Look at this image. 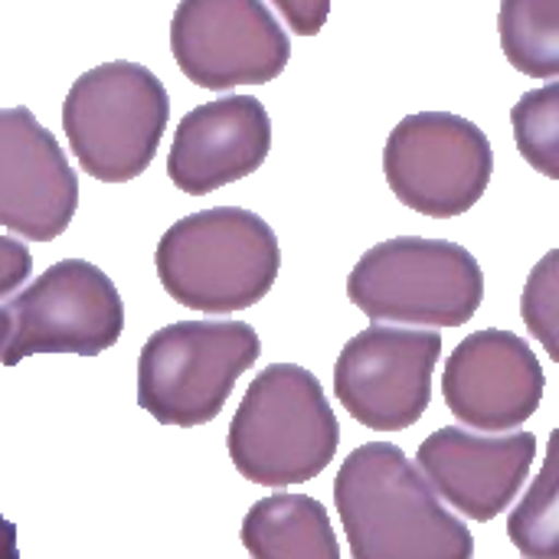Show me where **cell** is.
<instances>
[{
  "instance_id": "cell-19",
  "label": "cell",
  "mask_w": 559,
  "mask_h": 559,
  "mask_svg": "<svg viewBox=\"0 0 559 559\" xmlns=\"http://www.w3.org/2000/svg\"><path fill=\"white\" fill-rule=\"evenodd\" d=\"M524 321L531 328V334L547 347V354L559 360L557 347V252H547L544 262L534 269V275L527 278L524 288V301H521Z\"/></svg>"
},
{
  "instance_id": "cell-23",
  "label": "cell",
  "mask_w": 559,
  "mask_h": 559,
  "mask_svg": "<svg viewBox=\"0 0 559 559\" xmlns=\"http://www.w3.org/2000/svg\"><path fill=\"white\" fill-rule=\"evenodd\" d=\"M7 328H10V318H7V308H0V347L7 341Z\"/></svg>"
},
{
  "instance_id": "cell-16",
  "label": "cell",
  "mask_w": 559,
  "mask_h": 559,
  "mask_svg": "<svg viewBox=\"0 0 559 559\" xmlns=\"http://www.w3.org/2000/svg\"><path fill=\"white\" fill-rule=\"evenodd\" d=\"M501 49L508 62L534 79L559 75V0H501Z\"/></svg>"
},
{
  "instance_id": "cell-10",
  "label": "cell",
  "mask_w": 559,
  "mask_h": 559,
  "mask_svg": "<svg viewBox=\"0 0 559 559\" xmlns=\"http://www.w3.org/2000/svg\"><path fill=\"white\" fill-rule=\"evenodd\" d=\"M439 357V331H406L377 321L344 344L334 364V396L367 429H409L429 409Z\"/></svg>"
},
{
  "instance_id": "cell-9",
  "label": "cell",
  "mask_w": 559,
  "mask_h": 559,
  "mask_svg": "<svg viewBox=\"0 0 559 559\" xmlns=\"http://www.w3.org/2000/svg\"><path fill=\"white\" fill-rule=\"evenodd\" d=\"M170 52L193 85L219 92L278 79L292 39L262 0H180Z\"/></svg>"
},
{
  "instance_id": "cell-3",
  "label": "cell",
  "mask_w": 559,
  "mask_h": 559,
  "mask_svg": "<svg viewBox=\"0 0 559 559\" xmlns=\"http://www.w3.org/2000/svg\"><path fill=\"white\" fill-rule=\"evenodd\" d=\"M341 426L318 377L298 364L265 367L229 423L236 472L262 488L314 481L337 455Z\"/></svg>"
},
{
  "instance_id": "cell-20",
  "label": "cell",
  "mask_w": 559,
  "mask_h": 559,
  "mask_svg": "<svg viewBox=\"0 0 559 559\" xmlns=\"http://www.w3.org/2000/svg\"><path fill=\"white\" fill-rule=\"evenodd\" d=\"M33 272V255L29 249L13 239V236H0V298H10Z\"/></svg>"
},
{
  "instance_id": "cell-1",
  "label": "cell",
  "mask_w": 559,
  "mask_h": 559,
  "mask_svg": "<svg viewBox=\"0 0 559 559\" xmlns=\"http://www.w3.org/2000/svg\"><path fill=\"white\" fill-rule=\"evenodd\" d=\"M350 554L357 559H468V527L439 504L432 485L393 442L354 449L334 478Z\"/></svg>"
},
{
  "instance_id": "cell-22",
  "label": "cell",
  "mask_w": 559,
  "mask_h": 559,
  "mask_svg": "<svg viewBox=\"0 0 559 559\" xmlns=\"http://www.w3.org/2000/svg\"><path fill=\"white\" fill-rule=\"evenodd\" d=\"M16 557V527L0 514V559Z\"/></svg>"
},
{
  "instance_id": "cell-5",
  "label": "cell",
  "mask_w": 559,
  "mask_h": 559,
  "mask_svg": "<svg viewBox=\"0 0 559 559\" xmlns=\"http://www.w3.org/2000/svg\"><path fill=\"white\" fill-rule=\"evenodd\" d=\"M262 357V341L242 321H177L147 337L138 357V403L160 426L213 423L239 377Z\"/></svg>"
},
{
  "instance_id": "cell-12",
  "label": "cell",
  "mask_w": 559,
  "mask_h": 559,
  "mask_svg": "<svg viewBox=\"0 0 559 559\" xmlns=\"http://www.w3.org/2000/svg\"><path fill=\"white\" fill-rule=\"evenodd\" d=\"M547 377L534 347L511 331L468 334L445 364L442 393L459 423L481 432L524 426L544 400Z\"/></svg>"
},
{
  "instance_id": "cell-2",
  "label": "cell",
  "mask_w": 559,
  "mask_h": 559,
  "mask_svg": "<svg viewBox=\"0 0 559 559\" xmlns=\"http://www.w3.org/2000/svg\"><path fill=\"white\" fill-rule=\"evenodd\" d=\"M164 292L203 314H233L259 305L282 269L272 226L242 206H213L177 219L154 252Z\"/></svg>"
},
{
  "instance_id": "cell-7",
  "label": "cell",
  "mask_w": 559,
  "mask_h": 559,
  "mask_svg": "<svg viewBox=\"0 0 559 559\" xmlns=\"http://www.w3.org/2000/svg\"><path fill=\"white\" fill-rule=\"evenodd\" d=\"M383 174L403 206L429 219H455L485 197L495 151L475 121L452 111H419L390 131Z\"/></svg>"
},
{
  "instance_id": "cell-15",
  "label": "cell",
  "mask_w": 559,
  "mask_h": 559,
  "mask_svg": "<svg viewBox=\"0 0 559 559\" xmlns=\"http://www.w3.org/2000/svg\"><path fill=\"white\" fill-rule=\"evenodd\" d=\"M242 547L255 559H337L341 544L321 501L308 495H272L242 521Z\"/></svg>"
},
{
  "instance_id": "cell-17",
  "label": "cell",
  "mask_w": 559,
  "mask_h": 559,
  "mask_svg": "<svg viewBox=\"0 0 559 559\" xmlns=\"http://www.w3.org/2000/svg\"><path fill=\"white\" fill-rule=\"evenodd\" d=\"M511 544L534 559L559 557V508H557V436L550 439V452L540 478L524 495L521 508L508 521Z\"/></svg>"
},
{
  "instance_id": "cell-13",
  "label": "cell",
  "mask_w": 559,
  "mask_h": 559,
  "mask_svg": "<svg viewBox=\"0 0 559 559\" xmlns=\"http://www.w3.org/2000/svg\"><path fill=\"white\" fill-rule=\"evenodd\" d=\"M537 455L534 432H468V429H439L419 452L416 465L423 468L432 491H439L459 514L472 521H495L521 495Z\"/></svg>"
},
{
  "instance_id": "cell-11",
  "label": "cell",
  "mask_w": 559,
  "mask_h": 559,
  "mask_svg": "<svg viewBox=\"0 0 559 559\" xmlns=\"http://www.w3.org/2000/svg\"><path fill=\"white\" fill-rule=\"evenodd\" d=\"M75 210L79 177L62 144L29 108H0V226L29 242H52Z\"/></svg>"
},
{
  "instance_id": "cell-4",
  "label": "cell",
  "mask_w": 559,
  "mask_h": 559,
  "mask_svg": "<svg viewBox=\"0 0 559 559\" xmlns=\"http://www.w3.org/2000/svg\"><path fill=\"white\" fill-rule=\"evenodd\" d=\"M170 95L141 62H102L82 72L66 102L62 128L79 167L102 183L141 177L164 141Z\"/></svg>"
},
{
  "instance_id": "cell-6",
  "label": "cell",
  "mask_w": 559,
  "mask_h": 559,
  "mask_svg": "<svg viewBox=\"0 0 559 559\" xmlns=\"http://www.w3.org/2000/svg\"><path fill=\"white\" fill-rule=\"evenodd\" d=\"M347 295L370 321L462 328L481 308L485 275L459 242L400 236L360 255Z\"/></svg>"
},
{
  "instance_id": "cell-8",
  "label": "cell",
  "mask_w": 559,
  "mask_h": 559,
  "mask_svg": "<svg viewBox=\"0 0 559 559\" xmlns=\"http://www.w3.org/2000/svg\"><path fill=\"white\" fill-rule=\"evenodd\" d=\"M0 364L16 367L36 354L98 357L124 331V301L115 282L85 259H62L39 272L7 305Z\"/></svg>"
},
{
  "instance_id": "cell-14",
  "label": "cell",
  "mask_w": 559,
  "mask_h": 559,
  "mask_svg": "<svg viewBox=\"0 0 559 559\" xmlns=\"http://www.w3.org/2000/svg\"><path fill=\"white\" fill-rule=\"evenodd\" d=\"M272 147V121L255 95H223L197 105L177 124L167 174L180 193L206 197L255 174Z\"/></svg>"
},
{
  "instance_id": "cell-21",
  "label": "cell",
  "mask_w": 559,
  "mask_h": 559,
  "mask_svg": "<svg viewBox=\"0 0 559 559\" xmlns=\"http://www.w3.org/2000/svg\"><path fill=\"white\" fill-rule=\"evenodd\" d=\"M334 0H272V7L285 16V23L298 36H314L321 33Z\"/></svg>"
},
{
  "instance_id": "cell-18",
  "label": "cell",
  "mask_w": 559,
  "mask_h": 559,
  "mask_svg": "<svg viewBox=\"0 0 559 559\" xmlns=\"http://www.w3.org/2000/svg\"><path fill=\"white\" fill-rule=\"evenodd\" d=\"M521 157L544 177H559V82L547 79L544 88L521 95L511 111Z\"/></svg>"
}]
</instances>
